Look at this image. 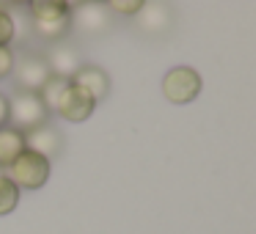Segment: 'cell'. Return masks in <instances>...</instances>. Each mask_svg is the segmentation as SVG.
Masks as SVG:
<instances>
[{
    "label": "cell",
    "instance_id": "cell-1",
    "mask_svg": "<svg viewBox=\"0 0 256 234\" xmlns=\"http://www.w3.org/2000/svg\"><path fill=\"white\" fill-rule=\"evenodd\" d=\"M47 118H50V110L39 100V94L17 91V88H14V94H8V124L17 127L20 132L42 127V124H47Z\"/></svg>",
    "mask_w": 256,
    "mask_h": 234
},
{
    "label": "cell",
    "instance_id": "cell-2",
    "mask_svg": "<svg viewBox=\"0 0 256 234\" xmlns=\"http://www.w3.org/2000/svg\"><path fill=\"white\" fill-rule=\"evenodd\" d=\"M3 174L17 184L20 193L22 190H42L47 184V179H50V160H44L42 154L25 149Z\"/></svg>",
    "mask_w": 256,
    "mask_h": 234
},
{
    "label": "cell",
    "instance_id": "cell-3",
    "mask_svg": "<svg viewBox=\"0 0 256 234\" xmlns=\"http://www.w3.org/2000/svg\"><path fill=\"white\" fill-rule=\"evenodd\" d=\"M201 86H204V80L193 66H174L162 78V96L171 105H190L198 100Z\"/></svg>",
    "mask_w": 256,
    "mask_h": 234
},
{
    "label": "cell",
    "instance_id": "cell-4",
    "mask_svg": "<svg viewBox=\"0 0 256 234\" xmlns=\"http://www.w3.org/2000/svg\"><path fill=\"white\" fill-rule=\"evenodd\" d=\"M50 78H52V74H50L44 58H42L39 52H22V56H17L14 74H12L17 91H30V94H39Z\"/></svg>",
    "mask_w": 256,
    "mask_h": 234
},
{
    "label": "cell",
    "instance_id": "cell-5",
    "mask_svg": "<svg viewBox=\"0 0 256 234\" xmlns=\"http://www.w3.org/2000/svg\"><path fill=\"white\" fill-rule=\"evenodd\" d=\"M42 58H44V64H47V69H50L52 78H61V80H72L74 74L80 72V66H83V56H80V50L74 44H69L66 39L50 44Z\"/></svg>",
    "mask_w": 256,
    "mask_h": 234
},
{
    "label": "cell",
    "instance_id": "cell-6",
    "mask_svg": "<svg viewBox=\"0 0 256 234\" xmlns=\"http://www.w3.org/2000/svg\"><path fill=\"white\" fill-rule=\"evenodd\" d=\"M96 110V102L86 94L83 88H78L74 83H69L64 88L61 100L56 105V113L64 118V122H72V124H83L91 118V113Z\"/></svg>",
    "mask_w": 256,
    "mask_h": 234
},
{
    "label": "cell",
    "instance_id": "cell-7",
    "mask_svg": "<svg viewBox=\"0 0 256 234\" xmlns=\"http://www.w3.org/2000/svg\"><path fill=\"white\" fill-rule=\"evenodd\" d=\"M110 20L113 17L105 8V3H80V6H72V25H78L88 36H102L110 28Z\"/></svg>",
    "mask_w": 256,
    "mask_h": 234
},
{
    "label": "cell",
    "instance_id": "cell-8",
    "mask_svg": "<svg viewBox=\"0 0 256 234\" xmlns=\"http://www.w3.org/2000/svg\"><path fill=\"white\" fill-rule=\"evenodd\" d=\"M22 135H25V149L42 154L44 160L58 157L61 149H64V138L52 124H42V127H34V130H28V132H22Z\"/></svg>",
    "mask_w": 256,
    "mask_h": 234
},
{
    "label": "cell",
    "instance_id": "cell-9",
    "mask_svg": "<svg viewBox=\"0 0 256 234\" xmlns=\"http://www.w3.org/2000/svg\"><path fill=\"white\" fill-rule=\"evenodd\" d=\"M69 83H74L78 88H83L96 105H100L102 100H108V94H110V74H108L102 66H94V64H83L80 72L74 74Z\"/></svg>",
    "mask_w": 256,
    "mask_h": 234
},
{
    "label": "cell",
    "instance_id": "cell-10",
    "mask_svg": "<svg viewBox=\"0 0 256 234\" xmlns=\"http://www.w3.org/2000/svg\"><path fill=\"white\" fill-rule=\"evenodd\" d=\"M140 34L146 36H162L168 28H171V8L166 3H144L140 14L135 17Z\"/></svg>",
    "mask_w": 256,
    "mask_h": 234
},
{
    "label": "cell",
    "instance_id": "cell-11",
    "mask_svg": "<svg viewBox=\"0 0 256 234\" xmlns=\"http://www.w3.org/2000/svg\"><path fill=\"white\" fill-rule=\"evenodd\" d=\"M30 22H58V20H72V3L66 0H36L28 3Z\"/></svg>",
    "mask_w": 256,
    "mask_h": 234
},
{
    "label": "cell",
    "instance_id": "cell-12",
    "mask_svg": "<svg viewBox=\"0 0 256 234\" xmlns=\"http://www.w3.org/2000/svg\"><path fill=\"white\" fill-rule=\"evenodd\" d=\"M25 152V135L17 127H0V171H6Z\"/></svg>",
    "mask_w": 256,
    "mask_h": 234
},
{
    "label": "cell",
    "instance_id": "cell-13",
    "mask_svg": "<svg viewBox=\"0 0 256 234\" xmlns=\"http://www.w3.org/2000/svg\"><path fill=\"white\" fill-rule=\"evenodd\" d=\"M20 188L6 176V174H0V218L12 215L14 210L20 206Z\"/></svg>",
    "mask_w": 256,
    "mask_h": 234
},
{
    "label": "cell",
    "instance_id": "cell-14",
    "mask_svg": "<svg viewBox=\"0 0 256 234\" xmlns=\"http://www.w3.org/2000/svg\"><path fill=\"white\" fill-rule=\"evenodd\" d=\"M17 39H20L17 17L12 14V6L0 3V47H12Z\"/></svg>",
    "mask_w": 256,
    "mask_h": 234
},
{
    "label": "cell",
    "instance_id": "cell-15",
    "mask_svg": "<svg viewBox=\"0 0 256 234\" xmlns=\"http://www.w3.org/2000/svg\"><path fill=\"white\" fill-rule=\"evenodd\" d=\"M69 86V80H61V78H50L44 83V88L39 91V100L44 102V108L50 110V116L56 113V105H58V100H61V94H64V88Z\"/></svg>",
    "mask_w": 256,
    "mask_h": 234
},
{
    "label": "cell",
    "instance_id": "cell-16",
    "mask_svg": "<svg viewBox=\"0 0 256 234\" xmlns=\"http://www.w3.org/2000/svg\"><path fill=\"white\" fill-rule=\"evenodd\" d=\"M105 8L113 14H122V17H138L140 8H144V0H110V3H105Z\"/></svg>",
    "mask_w": 256,
    "mask_h": 234
},
{
    "label": "cell",
    "instance_id": "cell-17",
    "mask_svg": "<svg viewBox=\"0 0 256 234\" xmlns=\"http://www.w3.org/2000/svg\"><path fill=\"white\" fill-rule=\"evenodd\" d=\"M14 64H17V52L12 47H0V80H12Z\"/></svg>",
    "mask_w": 256,
    "mask_h": 234
},
{
    "label": "cell",
    "instance_id": "cell-18",
    "mask_svg": "<svg viewBox=\"0 0 256 234\" xmlns=\"http://www.w3.org/2000/svg\"><path fill=\"white\" fill-rule=\"evenodd\" d=\"M0 127H8V94H0Z\"/></svg>",
    "mask_w": 256,
    "mask_h": 234
},
{
    "label": "cell",
    "instance_id": "cell-19",
    "mask_svg": "<svg viewBox=\"0 0 256 234\" xmlns=\"http://www.w3.org/2000/svg\"><path fill=\"white\" fill-rule=\"evenodd\" d=\"M0 174H3V171H0Z\"/></svg>",
    "mask_w": 256,
    "mask_h": 234
}]
</instances>
